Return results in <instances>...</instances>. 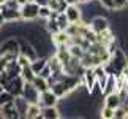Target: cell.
<instances>
[{
    "mask_svg": "<svg viewBox=\"0 0 128 119\" xmlns=\"http://www.w3.org/2000/svg\"><path fill=\"white\" fill-rule=\"evenodd\" d=\"M48 5L51 7L52 11H57V13L65 11V8H66V2H65V0H49Z\"/></svg>",
    "mask_w": 128,
    "mask_h": 119,
    "instance_id": "44dd1931",
    "label": "cell"
},
{
    "mask_svg": "<svg viewBox=\"0 0 128 119\" xmlns=\"http://www.w3.org/2000/svg\"><path fill=\"white\" fill-rule=\"evenodd\" d=\"M104 105L109 106V108H119L122 105V98L117 92H111V94H106L104 95Z\"/></svg>",
    "mask_w": 128,
    "mask_h": 119,
    "instance_id": "9a60e30c",
    "label": "cell"
},
{
    "mask_svg": "<svg viewBox=\"0 0 128 119\" xmlns=\"http://www.w3.org/2000/svg\"><path fill=\"white\" fill-rule=\"evenodd\" d=\"M0 114H2L3 119H18V117H21L13 102H10V103H6V105L0 106Z\"/></svg>",
    "mask_w": 128,
    "mask_h": 119,
    "instance_id": "4fadbf2b",
    "label": "cell"
},
{
    "mask_svg": "<svg viewBox=\"0 0 128 119\" xmlns=\"http://www.w3.org/2000/svg\"><path fill=\"white\" fill-rule=\"evenodd\" d=\"M51 14H52V10L49 5H40V14H38V18L46 21V19L51 18Z\"/></svg>",
    "mask_w": 128,
    "mask_h": 119,
    "instance_id": "484cf974",
    "label": "cell"
},
{
    "mask_svg": "<svg viewBox=\"0 0 128 119\" xmlns=\"http://www.w3.org/2000/svg\"><path fill=\"white\" fill-rule=\"evenodd\" d=\"M65 14H66L68 21H70V24H74V22L82 21V11H81L79 5H66Z\"/></svg>",
    "mask_w": 128,
    "mask_h": 119,
    "instance_id": "8fae6325",
    "label": "cell"
},
{
    "mask_svg": "<svg viewBox=\"0 0 128 119\" xmlns=\"http://www.w3.org/2000/svg\"><path fill=\"white\" fill-rule=\"evenodd\" d=\"M0 30H2V26H0Z\"/></svg>",
    "mask_w": 128,
    "mask_h": 119,
    "instance_id": "60d3db41",
    "label": "cell"
},
{
    "mask_svg": "<svg viewBox=\"0 0 128 119\" xmlns=\"http://www.w3.org/2000/svg\"><path fill=\"white\" fill-rule=\"evenodd\" d=\"M21 95L24 98H27L30 103H38L40 102V91H38V89L33 86V83H30V81H26Z\"/></svg>",
    "mask_w": 128,
    "mask_h": 119,
    "instance_id": "52a82bcc",
    "label": "cell"
},
{
    "mask_svg": "<svg viewBox=\"0 0 128 119\" xmlns=\"http://www.w3.org/2000/svg\"><path fill=\"white\" fill-rule=\"evenodd\" d=\"M88 26H90V29L95 33H101V32L108 30V29H111L109 19L104 18V16H95V18H92V21L88 22Z\"/></svg>",
    "mask_w": 128,
    "mask_h": 119,
    "instance_id": "ba28073f",
    "label": "cell"
},
{
    "mask_svg": "<svg viewBox=\"0 0 128 119\" xmlns=\"http://www.w3.org/2000/svg\"><path fill=\"white\" fill-rule=\"evenodd\" d=\"M100 116L103 119H114L116 117V110H114V108L106 106V105H103L101 110H100Z\"/></svg>",
    "mask_w": 128,
    "mask_h": 119,
    "instance_id": "d4e9b609",
    "label": "cell"
},
{
    "mask_svg": "<svg viewBox=\"0 0 128 119\" xmlns=\"http://www.w3.org/2000/svg\"><path fill=\"white\" fill-rule=\"evenodd\" d=\"M58 102H60V98H58L51 89H48V91L40 94V102L38 103H40L41 106H56Z\"/></svg>",
    "mask_w": 128,
    "mask_h": 119,
    "instance_id": "9c48e42d",
    "label": "cell"
},
{
    "mask_svg": "<svg viewBox=\"0 0 128 119\" xmlns=\"http://www.w3.org/2000/svg\"><path fill=\"white\" fill-rule=\"evenodd\" d=\"M3 91H5V86H3V84H2V83H0V94H2Z\"/></svg>",
    "mask_w": 128,
    "mask_h": 119,
    "instance_id": "74e56055",
    "label": "cell"
},
{
    "mask_svg": "<svg viewBox=\"0 0 128 119\" xmlns=\"http://www.w3.org/2000/svg\"><path fill=\"white\" fill-rule=\"evenodd\" d=\"M114 119H128V106L122 103L119 108H116V117Z\"/></svg>",
    "mask_w": 128,
    "mask_h": 119,
    "instance_id": "4316f807",
    "label": "cell"
},
{
    "mask_svg": "<svg viewBox=\"0 0 128 119\" xmlns=\"http://www.w3.org/2000/svg\"><path fill=\"white\" fill-rule=\"evenodd\" d=\"M16 61H18V64H19V65H21V67H26V65H30V59H28L27 56H26V54H22V52H19L18 54V57H16Z\"/></svg>",
    "mask_w": 128,
    "mask_h": 119,
    "instance_id": "4dcf8cb0",
    "label": "cell"
},
{
    "mask_svg": "<svg viewBox=\"0 0 128 119\" xmlns=\"http://www.w3.org/2000/svg\"><path fill=\"white\" fill-rule=\"evenodd\" d=\"M0 117H2V114H0Z\"/></svg>",
    "mask_w": 128,
    "mask_h": 119,
    "instance_id": "b9f144b4",
    "label": "cell"
},
{
    "mask_svg": "<svg viewBox=\"0 0 128 119\" xmlns=\"http://www.w3.org/2000/svg\"><path fill=\"white\" fill-rule=\"evenodd\" d=\"M32 83H33V86H35L38 91H40V94L49 89V79L44 78V76H41V75H36L35 78H33Z\"/></svg>",
    "mask_w": 128,
    "mask_h": 119,
    "instance_id": "d6986e66",
    "label": "cell"
},
{
    "mask_svg": "<svg viewBox=\"0 0 128 119\" xmlns=\"http://www.w3.org/2000/svg\"><path fill=\"white\" fill-rule=\"evenodd\" d=\"M14 100V95L11 92H8L6 89L0 94V106H3V105H6V103H10V102H13Z\"/></svg>",
    "mask_w": 128,
    "mask_h": 119,
    "instance_id": "83f0119b",
    "label": "cell"
},
{
    "mask_svg": "<svg viewBox=\"0 0 128 119\" xmlns=\"http://www.w3.org/2000/svg\"><path fill=\"white\" fill-rule=\"evenodd\" d=\"M40 75H41V76H44V78H48V79H49V78H51V76H52V68H51V67H49V65H46V67H44V68H43V70H41V73H40Z\"/></svg>",
    "mask_w": 128,
    "mask_h": 119,
    "instance_id": "d6a6232c",
    "label": "cell"
},
{
    "mask_svg": "<svg viewBox=\"0 0 128 119\" xmlns=\"http://www.w3.org/2000/svg\"><path fill=\"white\" fill-rule=\"evenodd\" d=\"M104 65H106V68H108V72H109V73L120 75L122 70L128 65V56L122 51L120 48H116L114 51H112V54H111L109 62L104 64Z\"/></svg>",
    "mask_w": 128,
    "mask_h": 119,
    "instance_id": "6da1fadb",
    "label": "cell"
},
{
    "mask_svg": "<svg viewBox=\"0 0 128 119\" xmlns=\"http://www.w3.org/2000/svg\"><path fill=\"white\" fill-rule=\"evenodd\" d=\"M40 14V3L35 0H27L24 5H21V18L22 22H33L38 19Z\"/></svg>",
    "mask_w": 128,
    "mask_h": 119,
    "instance_id": "7a4b0ae2",
    "label": "cell"
},
{
    "mask_svg": "<svg viewBox=\"0 0 128 119\" xmlns=\"http://www.w3.org/2000/svg\"><path fill=\"white\" fill-rule=\"evenodd\" d=\"M120 75H122V78H124L125 79V81L128 83V65L124 68V70H122V73H120Z\"/></svg>",
    "mask_w": 128,
    "mask_h": 119,
    "instance_id": "836d02e7",
    "label": "cell"
},
{
    "mask_svg": "<svg viewBox=\"0 0 128 119\" xmlns=\"http://www.w3.org/2000/svg\"><path fill=\"white\" fill-rule=\"evenodd\" d=\"M92 0H79V3H90Z\"/></svg>",
    "mask_w": 128,
    "mask_h": 119,
    "instance_id": "f35d334b",
    "label": "cell"
},
{
    "mask_svg": "<svg viewBox=\"0 0 128 119\" xmlns=\"http://www.w3.org/2000/svg\"><path fill=\"white\" fill-rule=\"evenodd\" d=\"M98 3H100L101 8L108 10V11L114 13V0H98Z\"/></svg>",
    "mask_w": 128,
    "mask_h": 119,
    "instance_id": "f546056e",
    "label": "cell"
},
{
    "mask_svg": "<svg viewBox=\"0 0 128 119\" xmlns=\"http://www.w3.org/2000/svg\"><path fill=\"white\" fill-rule=\"evenodd\" d=\"M13 103H14V106H16V110H18V113H19V116H21V117H26L30 102H28L27 98H24L22 95H16V97H14V100H13Z\"/></svg>",
    "mask_w": 128,
    "mask_h": 119,
    "instance_id": "5bb4252c",
    "label": "cell"
},
{
    "mask_svg": "<svg viewBox=\"0 0 128 119\" xmlns=\"http://www.w3.org/2000/svg\"><path fill=\"white\" fill-rule=\"evenodd\" d=\"M70 54L73 57H78V59H81L82 56H84V52H86V49L81 46V44H76V43H71L70 46Z\"/></svg>",
    "mask_w": 128,
    "mask_h": 119,
    "instance_id": "603a6c76",
    "label": "cell"
},
{
    "mask_svg": "<svg viewBox=\"0 0 128 119\" xmlns=\"http://www.w3.org/2000/svg\"><path fill=\"white\" fill-rule=\"evenodd\" d=\"M10 61H14V59H10L6 56H0V73H3L6 70V65H8Z\"/></svg>",
    "mask_w": 128,
    "mask_h": 119,
    "instance_id": "1f68e13d",
    "label": "cell"
},
{
    "mask_svg": "<svg viewBox=\"0 0 128 119\" xmlns=\"http://www.w3.org/2000/svg\"><path fill=\"white\" fill-rule=\"evenodd\" d=\"M18 54H19V40L18 38H6L0 43V56L16 59Z\"/></svg>",
    "mask_w": 128,
    "mask_h": 119,
    "instance_id": "3957f363",
    "label": "cell"
},
{
    "mask_svg": "<svg viewBox=\"0 0 128 119\" xmlns=\"http://www.w3.org/2000/svg\"><path fill=\"white\" fill-rule=\"evenodd\" d=\"M128 8V0H114V11H125Z\"/></svg>",
    "mask_w": 128,
    "mask_h": 119,
    "instance_id": "f1b7e54d",
    "label": "cell"
},
{
    "mask_svg": "<svg viewBox=\"0 0 128 119\" xmlns=\"http://www.w3.org/2000/svg\"><path fill=\"white\" fill-rule=\"evenodd\" d=\"M24 84H26V79H24L21 75L14 76V78H10L6 83H5V89L8 92H11L14 97L16 95H21L22 94V89H24Z\"/></svg>",
    "mask_w": 128,
    "mask_h": 119,
    "instance_id": "5b68a950",
    "label": "cell"
},
{
    "mask_svg": "<svg viewBox=\"0 0 128 119\" xmlns=\"http://www.w3.org/2000/svg\"><path fill=\"white\" fill-rule=\"evenodd\" d=\"M62 114H60V110L56 106H43L41 108V116L43 119H58Z\"/></svg>",
    "mask_w": 128,
    "mask_h": 119,
    "instance_id": "2e32d148",
    "label": "cell"
},
{
    "mask_svg": "<svg viewBox=\"0 0 128 119\" xmlns=\"http://www.w3.org/2000/svg\"><path fill=\"white\" fill-rule=\"evenodd\" d=\"M35 2H38L40 5H48V3H49V0H35Z\"/></svg>",
    "mask_w": 128,
    "mask_h": 119,
    "instance_id": "d590c367",
    "label": "cell"
},
{
    "mask_svg": "<svg viewBox=\"0 0 128 119\" xmlns=\"http://www.w3.org/2000/svg\"><path fill=\"white\" fill-rule=\"evenodd\" d=\"M8 0H0V7H3V5H6Z\"/></svg>",
    "mask_w": 128,
    "mask_h": 119,
    "instance_id": "8d00e7d4",
    "label": "cell"
},
{
    "mask_svg": "<svg viewBox=\"0 0 128 119\" xmlns=\"http://www.w3.org/2000/svg\"><path fill=\"white\" fill-rule=\"evenodd\" d=\"M57 22H58V27H60V30H66V27L70 26V21H68V18H66V14L65 11H62V13H57Z\"/></svg>",
    "mask_w": 128,
    "mask_h": 119,
    "instance_id": "cb8c5ba5",
    "label": "cell"
},
{
    "mask_svg": "<svg viewBox=\"0 0 128 119\" xmlns=\"http://www.w3.org/2000/svg\"><path fill=\"white\" fill-rule=\"evenodd\" d=\"M0 83H2V73H0Z\"/></svg>",
    "mask_w": 128,
    "mask_h": 119,
    "instance_id": "ab89813d",
    "label": "cell"
},
{
    "mask_svg": "<svg viewBox=\"0 0 128 119\" xmlns=\"http://www.w3.org/2000/svg\"><path fill=\"white\" fill-rule=\"evenodd\" d=\"M46 65H48V56H38L36 59H33V61L30 62V67L33 68V72H35L36 75H40L41 70Z\"/></svg>",
    "mask_w": 128,
    "mask_h": 119,
    "instance_id": "e0dca14e",
    "label": "cell"
},
{
    "mask_svg": "<svg viewBox=\"0 0 128 119\" xmlns=\"http://www.w3.org/2000/svg\"><path fill=\"white\" fill-rule=\"evenodd\" d=\"M93 72H95V78H96V86L100 89V92L103 94L104 86H106V81H108V78H109V72H108L104 64H100V65L93 67Z\"/></svg>",
    "mask_w": 128,
    "mask_h": 119,
    "instance_id": "8992f818",
    "label": "cell"
},
{
    "mask_svg": "<svg viewBox=\"0 0 128 119\" xmlns=\"http://www.w3.org/2000/svg\"><path fill=\"white\" fill-rule=\"evenodd\" d=\"M111 92H117V75H114V73H109V78H108V81H106L103 95L111 94Z\"/></svg>",
    "mask_w": 128,
    "mask_h": 119,
    "instance_id": "ac0fdd59",
    "label": "cell"
},
{
    "mask_svg": "<svg viewBox=\"0 0 128 119\" xmlns=\"http://www.w3.org/2000/svg\"><path fill=\"white\" fill-rule=\"evenodd\" d=\"M2 10V14H3V18H5V21L6 22H16V21H22V18H21V8H11V7H2L0 8Z\"/></svg>",
    "mask_w": 128,
    "mask_h": 119,
    "instance_id": "30bf717a",
    "label": "cell"
},
{
    "mask_svg": "<svg viewBox=\"0 0 128 119\" xmlns=\"http://www.w3.org/2000/svg\"><path fill=\"white\" fill-rule=\"evenodd\" d=\"M81 81H82V87H86V91L90 94V95L93 94L95 87H98L93 68H84V73H82V76H81Z\"/></svg>",
    "mask_w": 128,
    "mask_h": 119,
    "instance_id": "277c9868",
    "label": "cell"
},
{
    "mask_svg": "<svg viewBox=\"0 0 128 119\" xmlns=\"http://www.w3.org/2000/svg\"><path fill=\"white\" fill-rule=\"evenodd\" d=\"M51 41L54 46H58V44H71V35L68 33L66 30H58L56 33L51 35Z\"/></svg>",
    "mask_w": 128,
    "mask_h": 119,
    "instance_id": "7c38bea8",
    "label": "cell"
},
{
    "mask_svg": "<svg viewBox=\"0 0 128 119\" xmlns=\"http://www.w3.org/2000/svg\"><path fill=\"white\" fill-rule=\"evenodd\" d=\"M66 5H79V0H65Z\"/></svg>",
    "mask_w": 128,
    "mask_h": 119,
    "instance_id": "e575fe53",
    "label": "cell"
},
{
    "mask_svg": "<svg viewBox=\"0 0 128 119\" xmlns=\"http://www.w3.org/2000/svg\"><path fill=\"white\" fill-rule=\"evenodd\" d=\"M41 105L40 103H30L28 105V110H27V114L26 117L27 119H36V117H40L41 116Z\"/></svg>",
    "mask_w": 128,
    "mask_h": 119,
    "instance_id": "ffe728a7",
    "label": "cell"
},
{
    "mask_svg": "<svg viewBox=\"0 0 128 119\" xmlns=\"http://www.w3.org/2000/svg\"><path fill=\"white\" fill-rule=\"evenodd\" d=\"M21 76L26 79V81H33V78L36 76V73L33 72V68L30 67V65H26V67H22L21 68Z\"/></svg>",
    "mask_w": 128,
    "mask_h": 119,
    "instance_id": "7402d4cb",
    "label": "cell"
}]
</instances>
